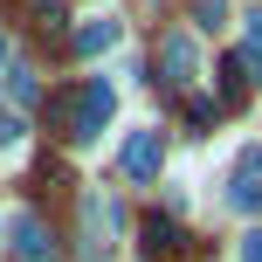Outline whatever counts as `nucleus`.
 Listing matches in <instances>:
<instances>
[{"instance_id":"obj_1","label":"nucleus","mask_w":262,"mask_h":262,"mask_svg":"<svg viewBox=\"0 0 262 262\" xmlns=\"http://www.w3.org/2000/svg\"><path fill=\"white\" fill-rule=\"evenodd\" d=\"M111 118H118V83H111V76H90L83 97H76V131H69V138H76V145H97Z\"/></svg>"},{"instance_id":"obj_2","label":"nucleus","mask_w":262,"mask_h":262,"mask_svg":"<svg viewBox=\"0 0 262 262\" xmlns=\"http://www.w3.org/2000/svg\"><path fill=\"white\" fill-rule=\"evenodd\" d=\"M159 69H166V90H193V83L207 76V55H200V41L186 35V28H172V35L159 41Z\"/></svg>"},{"instance_id":"obj_3","label":"nucleus","mask_w":262,"mask_h":262,"mask_svg":"<svg viewBox=\"0 0 262 262\" xmlns=\"http://www.w3.org/2000/svg\"><path fill=\"white\" fill-rule=\"evenodd\" d=\"M118 166H124V180H159V172H166V131H159V124H138L124 138Z\"/></svg>"},{"instance_id":"obj_4","label":"nucleus","mask_w":262,"mask_h":262,"mask_svg":"<svg viewBox=\"0 0 262 262\" xmlns=\"http://www.w3.org/2000/svg\"><path fill=\"white\" fill-rule=\"evenodd\" d=\"M118 228H124V214H118L111 193H90V200H83V255H90V262H104V249H111Z\"/></svg>"},{"instance_id":"obj_5","label":"nucleus","mask_w":262,"mask_h":262,"mask_svg":"<svg viewBox=\"0 0 262 262\" xmlns=\"http://www.w3.org/2000/svg\"><path fill=\"white\" fill-rule=\"evenodd\" d=\"M0 235H7V255L14 262H55V242H49V228H41L35 214H7Z\"/></svg>"},{"instance_id":"obj_6","label":"nucleus","mask_w":262,"mask_h":262,"mask_svg":"<svg viewBox=\"0 0 262 262\" xmlns=\"http://www.w3.org/2000/svg\"><path fill=\"white\" fill-rule=\"evenodd\" d=\"M118 41H124V21H118V14H90V21L76 28V55H83V62H97V55H111Z\"/></svg>"},{"instance_id":"obj_7","label":"nucleus","mask_w":262,"mask_h":262,"mask_svg":"<svg viewBox=\"0 0 262 262\" xmlns=\"http://www.w3.org/2000/svg\"><path fill=\"white\" fill-rule=\"evenodd\" d=\"M221 207H228V214H262V186L235 172V180H228V193H221Z\"/></svg>"},{"instance_id":"obj_8","label":"nucleus","mask_w":262,"mask_h":262,"mask_svg":"<svg viewBox=\"0 0 262 262\" xmlns=\"http://www.w3.org/2000/svg\"><path fill=\"white\" fill-rule=\"evenodd\" d=\"M7 97L14 104H35V69L28 62H7Z\"/></svg>"},{"instance_id":"obj_9","label":"nucleus","mask_w":262,"mask_h":262,"mask_svg":"<svg viewBox=\"0 0 262 262\" xmlns=\"http://www.w3.org/2000/svg\"><path fill=\"white\" fill-rule=\"evenodd\" d=\"M193 28H228V0H193Z\"/></svg>"},{"instance_id":"obj_10","label":"nucleus","mask_w":262,"mask_h":262,"mask_svg":"<svg viewBox=\"0 0 262 262\" xmlns=\"http://www.w3.org/2000/svg\"><path fill=\"white\" fill-rule=\"evenodd\" d=\"M145 242H152V249H180V228H172V221H145Z\"/></svg>"},{"instance_id":"obj_11","label":"nucleus","mask_w":262,"mask_h":262,"mask_svg":"<svg viewBox=\"0 0 262 262\" xmlns=\"http://www.w3.org/2000/svg\"><path fill=\"white\" fill-rule=\"evenodd\" d=\"M235 172H242V180H255V186H262V138H249V145H242V166H235Z\"/></svg>"},{"instance_id":"obj_12","label":"nucleus","mask_w":262,"mask_h":262,"mask_svg":"<svg viewBox=\"0 0 262 262\" xmlns=\"http://www.w3.org/2000/svg\"><path fill=\"white\" fill-rule=\"evenodd\" d=\"M235 262H262V228H249V235H242V249H235Z\"/></svg>"},{"instance_id":"obj_13","label":"nucleus","mask_w":262,"mask_h":262,"mask_svg":"<svg viewBox=\"0 0 262 262\" xmlns=\"http://www.w3.org/2000/svg\"><path fill=\"white\" fill-rule=\"evenodd\" d=\"M14 138H21V118L7 111V118H0V145H14Z\"/></svg>"},{"instance_id":"obj_14","label":"nucleus","mask_w":262,"mask_h":262,"mask_svg":"<svg viewBox=\"0 0 262 262\" xmlns=\"http://www.w3.org/2000/svg\"><path fill=\"white\" fill-rule=\"evenodd\" d=\"M249 49L262 55V14H249Z\"/></svg>"},{"instance_id":"obj_15","label":"nucleus","mask_w":262,"mask_h":262,"mask_svg":"<svg viewBox=\"0 0 262 262\" xmlns=\"http://www.w3.org/2000/svg\"><path fill=\"white\" fill-rule=\"evenodd\" d=\"M0 69H7V41H0Z\"/></svg>"}]
</instances>
